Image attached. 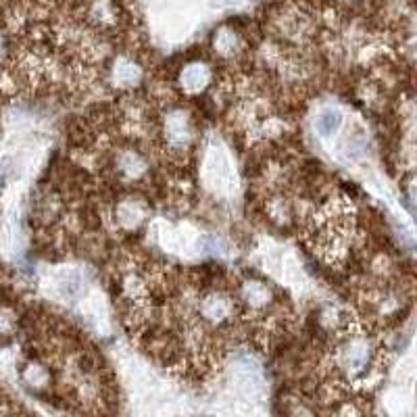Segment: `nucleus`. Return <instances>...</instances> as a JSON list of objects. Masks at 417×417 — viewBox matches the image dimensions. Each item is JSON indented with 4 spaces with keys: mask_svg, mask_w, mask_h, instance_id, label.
Segmentation results:
<instances>
[{
    "mask_svg": "<svg viewBox=\"0 0 417 417\" xmlns=\"http://www.w3.org/2000/svg\"><path fill=\"white\" fill-rule=\"evenodd\" d=\"M209 82V71L203 65H190L182 73V84L188 90H200Z\"/></svg>",
    "mask_w": 417,
    "mask_h": 417,
    "instance_id": "obj_2",
    "label": "nucleus"
},
{
    "mask_svg": "<svg viewBox=\"0 0 417 417\" xmlns=\"http://www.w3.org/2000/svg\"><path fill=\"white\" fill-rule=\"evenodd\" d=\"M0 48H2V40H0Z\"/></svg>",
    "mask_w": 417,
    "mask_h": 417,
    "instance_id": "obj_3",
    "label": "nucleus"
},
{
    "mask_svg": "<svg viewBox=\"0 0 417 417\" xmlns=\"http://www.w3.org/2000/svg\"><path fill=\"white\" fill-rule=\"evenodd\" d=\"M340 126H342V111H340V109L327 107V109H324V111L318 115L315 128H318V132H320L324 138L334 136V134L340 130Z\"/></svg>",
    "mask_w": 417,
    "mask_h": 417,
    "instance_id": "obj_1",
    "label": "nucleus"
}]
</instances>
